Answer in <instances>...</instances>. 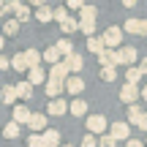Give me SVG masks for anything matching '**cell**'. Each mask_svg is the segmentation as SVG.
<instances>
[{"label": "cell", "instance_id": "8", "mask_svg": "<svg viewBox=\"0 0 147 147\" xmlns=\"http://www.w3.org/2000/svg\"><path fill=\"white\" fill-rule=\"evenodd\" d=\"M136 98H139V87L136 84H123V90H120V101L123 104H136Z\"/></svg>", "mask_w": 147, "mask_h": 147}, {"label": "cell", "instance_id": "36", "mask_svg": "<svg viewBox=\"0 0 147 147\" xmlns=\"http://www.w3.org/2000/svg\"><path fill=\"white\" fill-rule=\"evenodd\" d=\"M27 147H44L41 136H38V134H30V136H27Z\"/></svg>", "mask_w": 147, "mask_h": 147}, {"label": "cell", "instance_id": "4", "mask_svg": "<svg viewBox=\"0 0 147 147\" xmlns=\"http://www.w3.org/2000/svg\"><path fill=\"white\" fill-rule=\"evenodd\" d=\"M109 128V123H106V117H101V115H93V117H87V131H90V136H101V134Z\"/></svg>", "mask_w": 147, "mask_h": 147}, {"label": "cell", "instance_id": "9", "mask_svg": "<svg viewBox=\"0 0 147 147\" xmlns=\"http://www.w3.org/2000/svg\"><path fill=\"white\" fill-rule=\"evenodd\" d=\"M98 63H101V68H117V52L115 49H104L98 55Z\"/></svg>", "mask_w": 147, "mask_h": 147}, {"label": "cell", "instance_id": "17", "mask_svg": "<svg viewBox=\"0 0 147 147\" xmlns=\"http://www.w3.org/2000/svg\"><path fill=\"white\" fill-rule=\"evenodd\" d=\"M22 55H25V65L27 68H36V65L41 63V52H38V49H25Z\"/></svg>", "mask_w": 147, "mask_h": 147}, {"label": "cell", "instance_id": "46", "mask_svg": "<svg viewBox=\"0 0 147 147\" xmlns=\"http://www.w3.org/2000/svg\"><path fill=\"white\" fill-rule=\"evenodd\" d=\"M3 47H5V38H3V36H0V49H3Z\"/></svg>", "mask_w": 147, "mask_h": 147}, {"label": "cell", "instance_id": "1", "mask_svg": "<svg viewBox=\"0 0 147 147\" xmlns=\"http://www.w3.org/2000/svg\"><path fill=\"white\" fill-rule=\"evenodd\" d=\"M120 41H123V30L120 27H109V30H104V36H101L104 49H120Z\"/></svg>", "mask_w": 147, "mask_h": 147}, {"label": "cell", "instance_id": "39", "mask_svg": "<svg viewBox=\"0 0 147 147\" xmlns=\"http://www.w3.org/2000/svg\"><path fill=\"white\" fill-rule=\"evenodd\" d=\"M139 36H147V19H139Z\"/></svg>", "mask_w": 147, "mask_h": 147}, {"label": "cell", "instance_id": "29", "mask_svg": "<svg viewBox=\"0 0 147 147\" xmlns=\"http://www.w3.org/2000/svg\"><path fill=\"white\" fill-rule=\"evenodd\" d=\"M76 25H79V22L74 19V16H65V19L60 22V30H63V33H76Z\"/></svg>", "mask_w": 147, "mask_h": 147}, {"label": "cell", "instance_id": "31", "mask_svg": "<svg viewBox=\"0 0 147 147\" xmlns=\"http://www.w3.org/2000/svg\"><path fill=\"white\" fill-rule=\"evenodd\" d=\"M3 136L5 139H16L19 136V125H16V123H8V125L3 128Z\"/></svg>", "mask_w": 147, "mask_h": 147}, {"label": "cell", "instance_id": "40", "mask_svg": "<svg viewBox=\"0 0 147 147\" xmlns=\"http://www.w3.org/2000/svg\"><path fill=\"white\" fill-rule=\"evenodd\" d=\"M128 147H144V139H128Z\"/></svg>", "mask_w": 147, "mask_h": 147}, {"label": "cell", "instance_id": "41", "mask_svg": "<svg viewBox=\"0 0 147 147\" xmlns=\"http://www.w3.org/2000/svg\"><path fill=\"white\" fill-rule=\"evenodd\" d=\"M136 68H139V74H144V76H147V57H142V65H136Z\"/></svg>", "mask_w": 147, "mask_h": 147}, {"label": "cell", "instance_id": "35", "mask_svg": "<svg viewBox=\"0 0 147 147\" xmlns=\"http://www.w3.org/2000/svg\"><path fill=\"white\" fill-rule=\"evenodd\" d=\"M65 16H68V11H65V5H60V8H52V19H57V22H63Z\"/></svg>", "mask_w": 147, "mask_h": 147}, {"label": "cell", "instance_id": "48", "mask_svg": "<svg viewBox=\"0 0 147 147\" xmlns=\"http://www.w3.org/2000/svg\"><path fill=\"white\" fill-rule=\"evenodd\" d=\"M144 144H147V139H144Z\"/></svg>", "mask_w": 147, "mask_h": 147}, {"label": "cell", "instance_id": "20", "mask_svg": "<svg viewBox=\"0 0 147 147\" xmlns=\"http://www.w3.org/2000/svg\"><path fill=\"white\" fill-rule=\"evenodd\" d=\"M79 16H82V22H95V16H98V8L95 5H82V11H79Z\"/></svg>", "mask_w": 147, "mask_h": 147}, {"label": "cell", "instance_id": "5", "mask_svg": "<svg viewBox=\"0 0 147 147\" xmlns=\"http://www.w3.org/2000/svg\"><path fill=\"white\" fill-rule=\"evenodd\" d=\"M82 90H84V79L82 76H74L71 74V76L63 82V93H68V95H79Z\"/></svg>", "mask_w": 147, "mask_h": 147}, {"label": "cell", "instance_id": "26", "mask_svg": "<svg viewBox=\"0 0 147 147\" xmlns=\"http://www.w3.org/2000/svg\"><path fill=\"white\" fill-rule=\"evenodd\" d=\"M41 60H47L49 65H57V63H60V55L55 52V47H49L47 52H41Z\"/></svg>", "mask_w": 147, "mask_h": 147}, {"label": "cell", "instance_id": "7", "mask_svg": "<svg viewBox=\"0 0 147 147\" xmlns=\"http://www.w3.org/2000/svg\"><path fill=\"white\" fill-rule=\"evenodd\" d=\"M63 65L68 68V74H74V76H76V74L84 68V60H82V55L74 52V55H68V57H63Z\"/></svg>", "mask_w": 147, "mask_h": 147}, {"label": "cell", "instance_id": "45", "mask_svg": "<svg viewBox=\"0 0 147 147\" xmlns=\"http://www.w3.org/2000/svg\"><path fill=\"white\" fill-rule=\"evenodd\" d=\"M5 11H8V8H5V3H0V16H3Z\"/></svg>", "mask_w": 147, "mask_h": 147}, {"label": "cell", "instance_id": "32", "mask_svg": "<svg viewBox=\"0 0 147 147\" xmlns=\"http://www.w3.org/2000/svg\"><path fill=\"white\" fill-rule=\"evenodd\" d=\"M95 142H98V147H117V142L109 136V134H101V136L95 139Z\"/></svg>", "mask_w": 147, "mask_h": 147}, {"label": "cell", "instance_id": "27", "mask_svg": "<svg viewBox=\"0 0 147 147\" xmlns=\"http://www.w3.org/2000/svg\"><path fill=\"white\" fill-rule=\"evenodd\" d=\"M139 79H142V74H139V68H136V65L125 68V84H136Z\"/></svg>", "mask_w": 147, "mask_h": 147}, {"label": "cell", "instance_id": "13", "mask_svg": "<svg viewBox=\"0 0 147 147\" xmlns=\"http://www.w3.org/2000/svg\"><path fill=\"white\" fill-rule=\"evenodd\" d=\"M27 125L33 128V134H44L47 131V115H30Z\"/></svg>", "mask_w": 147, "mask_h": 147}, {"label": "cell", "instance_id": "16", "mask_svg": "<svg viewBox=\"0 0 147 147\" xmlns=\"http://www.w3.org/2000/svg\"><path fill=\"white\" fill-rule=\"evenodd\" d=\"M47 76H49V79H57V82H65L71 74H68V68H65L63 63H57V65H52V71H49Z\"/></svg>", "mask_w": 147, "mask_h": 147}, {"label": "cell", "instance_id": "12", "mask_svg": "<svg viewBox=\"0 0 147 147\" xmlns=\"http://www.w3.org/2000/svg\"><path fill=\"white\" fill-rule=\"evenodd\" d=\"M41 82H47V74H44L41 65L27 68V84H30V87H36V84H41Z\"/></svg>", "mask_w": 147, "mask_h": 147}, {"label": "cell", "instance_id": "44", "mask_svg": "<svg viewBox=\"0 0 147 147\" xmlns=\"http://www.w3.org/2000/svg\"><path fill=\"white\" fill-rule=\"evenodd\" d=\"M139 98H142V101H147V84H144L142 90H139Z\"/></svg>", "mask_w": 147, "mask_h": 147}, {"label": "cell", "instance_id": "34", "mask_svg": "<svg viewBox=\"0 0 147 147\" xmlns=\"http://www.w3.org/2000/svg\"><path fill=\"white\" fill-rule=\"evenodd\" d=\"M123 27H125V33H134V36H139V19H128Z\"/></svg>", "mask_w": 147, "mask_h": 147}, {"label": "cell", "instance_id": "21", "mask_svg": "<svg viewBox=\"0 0 147 147\" xmlns=\"http://www.w3.org/2000/svg\"><path fill=\"white\" fill-rule=\"evenodd\" d=\"M8 65H11L14 71H19V74H25V71H27V65H25V55H22V52H16L14 57L8 60Z\"/></svg>", "mask_w": 147, "mask_h": 147}, {"label": "cell", "instance_id": "37", "mask_svg": "<svg viewBox=\"0 0 147 147\" xmlns=\"http://www.w3.org/2000/svg\"><path fill=\"white\" fill-rule=\"evenodd\" d=\"M95 139H98V136H90V134H87V136L82 139V147H98V142H95Z\"/></svg>", "mask_w": 147, "mask_h": 147}, {"label": "cell", "instance_id": "25", "mask_svg": "<svg viewBox=\"0 0 147 147\" xmlns=\"http://www.w3.org/2000/svg\"><path fill=\"white\" fill-rule=\"evenodd\" d=\"M36 19H38V22H52V8H49L47 3H44V5H38V11H36Z\"/></svg>", "mask_w": 147, "mask_h": 147}, {"label": "cell", "instance_id": "18", "mask_svg": "<svg viewBox=\"0 0 147 147\" xmlns=\"http://www.w3.org/2000/svg\"><path fill=\"white\" fill-rule=\"evenodd\" d=\"M55 52H57L60 57H68V55H74V44L68 41V38H60V41L55 44Z\"/></svg>", "mask_w": 147, "mask_h": 147}, {"label": "cell", "instance_id": "43", "mask_svg": "<svg viewBox=\"0 0 147 147\" xmlns=\"http://www.w3.org/2000/svg\"><path fill=\"white\" fill-rule=\"evenodd\" d=\"M139 128H142V131H147V112L142 115V120H139Z\"/></svg>", "mask_w": 147, "mask_h": 147}, {"label": "cell", "instance_id": "11", "mask_svg": "<svg viewBox=\"0 0 147 147\" xmlns=\"http://www.w3.org/2000/svg\"><path fill=\"white\" fill-rule=\"evenodd\" d=\"M41 136L44 147H60V131H55V128H47L44 134H38Z\"/></svg>", "mask_w": 147, "mask_h": 147}, {"label": "cell", "instance_id": "23", "mask_svg": "<svg viewBox=\"0 0 147 147\" xmlns=\"http://www.w3.org/2000/svg\"><path fill=\"white\" fill-rule=\"evenodd\" d=\"M0 101H3V104H14V101H16V93H14V84H5V87L0 90Z\"/></svg>", "mask_w": 147, "mask_h": 147}, {"label": "cell", "instance_id": "42", "mask_svg": "<svg viewBox=\"0 0 147 147\" xmlns=\"http://www.w3.org/2000/svg\"><path fill=\"white\" fill-rule=\"evenodd\" d=\"M8 68V57H5V55H0V71H5Z\"/></svg>", "mask_w": 147, "mask_h": 147}, {"label": "cell", "instance_id": "10", "mask_svg": "<svg viewBox=\"0 0 147 147\" xmlns=\"http://www.w3.org/2000/svg\"><path fill=\"white\" fill-rule=\"evenodd\" d=\"M44 90H47V95L55 101V98H60V95H63V82H57V79H49V76H47Z\"/></svg>", "mask_w": 147, "mask_h": 147}, {"label": "cell", "instance_id": "6", "mask_svg": "<svg viewBox=\"0 0 147 147\" xmlns=\"http://www.w3.org/2000/svg\"><path fill=\"white\" fill-rule=\"evenodd\" d=\"M65 112H68V101H63V98L49 101V106H47V117H63Z\"/></svg>", "mask_w": 147, "mask_h": 147}, {"label": "cell", "instance_id": "33", "mask_svg": "<svg viewBox=\"0 0 147 147\" xmlns=\"http://www.w3.org/2000/svg\"><path fill=\"white\" fill-rule=\"evenodd\" d=\"M101 79H104V82H115L117 79V68H101Z\"/></svg>", "mask_w": 147, "mask_h": 147}, {"label": "cell", "instance_id": "28", "mask_svg": "<svg viewBox=\"0 0 147 147\" xmlns=\"http://www.w3.org/2000/svg\"><path fill=\"white\" fill-rule=\"evenodd\" d=\"M16 33H19V22H16V19H8L3 25V38L5 36H16Z\"/></svg>", "mask_w": 147, "mask_h": 147}, {"label": "cell", "instance_id": "2", "mask_svg": "<svg viewBox=\"0 0 147 147\" xmlns=\"http://www.w3.org/2000/svg\"><path fill=\"white\" fill-rule=\"evenodd\" d=\"M109 136L115 139V142H117V139H125V142H128V139H131V125H128L125 120L112 123V125H109Z\"/></svg>", "mask_w": 147, "mask_h": 147}, {"label": "cell", "instance_id": "22", "mask_svg": "<svg viewBox=\"0 0 147 147\" xmlns=\"http://www.w3.org/2000/svg\"><path fill=\"white\" fill-rule=\"evenodd\" d=\"M14 93H16V98H33V87H30L27 82L14 84Z\"/></svg>", "mask_w": 147, "mask_h": 147}, {"label": "cell", "instance_id": "15", "mask_svg": "<svg viewBox=\"0 0 147 147\" xmlns=\"http://www.w3.org/2000/svg\"><path fill=\"white\" fill-rule=\"evenodd\" d=\"M68 112H71L74 117H84V115H87V104H84L82 98H74L71 104H68Z\"/></svg>", "mask_w": 147, "mask_h": 147}, {"label": "cell", "instance_id": "30", "mask_svg": "<svg viewBox=\"0 0 147 147\" xmlns=\"http://www.w3.org/2000/svg\"><path fill=\"white\" fill-rule=\"evenodd\" d=\"M76 30H82L87 38H93V36H95V22H79V25H76Z\"/></svg>", "mask_w": 147, "mask_h": 147}, {"label": "cell", "instance_id": "14", "mask_svg": "<svg viewBox=\"0 0 147 147\" xmlns=\"http://www.w3.org/2000/svg\"><path fill=\"white\" fill-rule=\"evenodd\" d=\"M30 115H33V112L30 109H27V106H14V120H11V123H16V125H22V123H27V120H30Z\"/></svg>", "mask_w": 147, "mask_h": 147}, {"label": "cell", "instance_id": "3", "mask_svg": "<svg viewBox=\"0 0 147 147\" xmlns=\"http://www.w3.org/2000/svg\"><path fill=\"white\" fill-rule=\"evenodd\" d=\"M117 52V65H128V68H131L134 63H136V49L134 47H120V49H115Z\"/></svg>", "mask_w": 147, "mask_h": 147}, {"label": "cell", "instance_id": "47", "mask_svg": "<svg viewBox=\"0 0 147 147\" xmlns=\"http://www.w3.org/2000/svg\"><path fill=\"white\" fill-rule=\"evenodd\" d=\"M63 147H71V144H63Z\"/></svg>", "mask_w": 147, "mask_h": 147}, {"label": "cell", "instance_id": "19", "mask_svg": "<svg viewBox=\"0 0 147 147\" xmlns=\"http://www.w3.org/2000/svg\"><path fill=\"white\" fill-rule=\"evenodd\" d=\"M142 115H144L142 106H139V104H131V106H128V125H139Z\"/></svg>", "mask_w": 147, "mask_h": 147}, {"label": "cell", "instance_id": "38", "mask_svg": "<svg viewBox=\"0 0 147 147\" xmlns=\"http://www.w3.org/2000/svg\"><path fill=\"white\" fill-rule=\"evenodd\" d=\"M82 0H68V3H65V11H68V8H74V11H82Z\"/></svg>", "mask_w": 147, "mask_h": 147}, {"label": "cell", "instance_id": "24", "mask_svg": "<svg viewBox=\"0 0 147 147\" xmlns=\"http://www.w3.org/2000/svg\"><path fill=\"white\" fill-rule=\"evenodd\" d=\"M87 52H93V55H101V52H104L101 36H93V38H87Z\"/></svg>", "mask_w": 147, "mask_h": 147}]
</instances>
